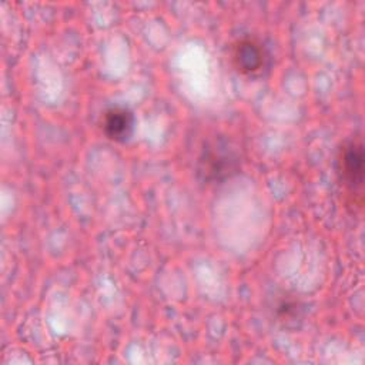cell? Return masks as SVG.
Returning <instances> with one entry per match:
<instances>
[{
	"label": "cell",
	"instance_id": "cell-1",
	"mask_svg": "<svg viewBox=\"0 0 365 365\" xmlns=\"http://www.w3.org/2000/svg\"><path fill=\"white\" fill-rule=\"evenodd\" d=\"M240 144L227 134H215L204 141L197 158V175L202 182H222L241 168Z\"/></svg>",
	"mask_w": 365,
	"mask_h": 365
},
{
	"label": "cell",
	"instance_id": "cell-4",
	"mask_svg": "<svg viewBox=\"0 0 365 365\" xmlns=\"http://www.w3.org/2000/svg\"><path fill=\"white\" fill-rule=\"evenodd\" d=\"M135 118L130 108L124 106H113L103 115L104 134L117 143L127 141L134 133Z\"/></svg>",
	"mask_w": 365,
	"mask_h": 365
},
{
	"label": "cell",
	"instance_id": "cell-2",
	"mask_svg": "<svg viewBox=\"0 0 365 365\" xmlns=\"http://www.w3.org/2000/svg\"><path fill=\"white\" fill-rule=\"evenodd\" d=\"M231 61L240 74L257 78L269 70L271 53L259 37L242 36L232 44Z\"/></svg>",
	"mask_w": 365,
	"mask_h": 365
},
{
	"label": "cell",
	"instance_id": "cell-3",
	"mask_svg": "<svg viewBox=\"0 0 365 365\" xmlns=\"http://www.w3.org/2000/svg\"><path fill=\"white\" fill-rule=\"evenodd\" d=\"M336 170L341 182L352 194L362 197L365 177L364 144L359 137L346 140L339 148Z\"/></svg>",
	"mask_w": 365,
	"mask_h": 365
}]
</instances>
